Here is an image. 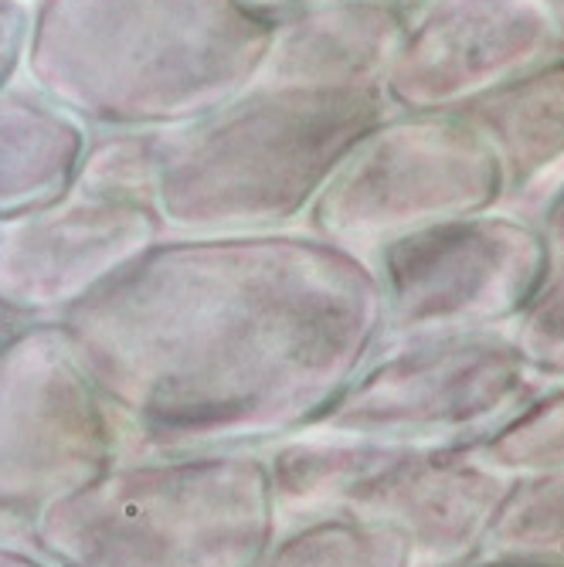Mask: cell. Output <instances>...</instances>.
I'll list each match as a JSON object with an SVG mask.
<instances>
[{"mask_svg":"<svg viewBox=\"0 0 564 567\" xmlns=\"http://www.w3.org/2000/svg\"><path fill=\"white\" fill-rule=\"evenodd\" d=\"M120 458L263 449L310 429L384 343L368 255L310 228L161 235L55 317Z\"/></svg>","mask_w":564,"mask_h":567,"instance_id":"cell-1","label":"cell"},{"mask_svg":"<svg viewBox=\"0 0 564 567\" xmlns=\"http://www.w3.org/2000/svg\"><path fill=\"white\" fill-rule=\"evenodd\" d=\"M273 31L252 0H31L21 79L89 130H171L259 79Z\"/></svg>","mask_w":564,"mask_h":567,"instance_id":"cell-2","label":"cell"},{"mask_svg":"<svg viewBox=\"0 0 564 567\" xmlns=\"http://www.w3.org/2000/svg\"><path fill=\"white\" fill-rule=\"evenodd\" d=\"M388 113L384 89L259 75L218 110L150 133L153 208L174 235L296 228Z\"/></svg>","mask_w":564,"mask_h":567,"instance_id":"cell-3","label":"cell"},{"mask_svg":"<svg viewBox=\"0 0 564 567\" xmlns=\"http://www.w3.org/2000/svg\"><path fill=\"white\" fill-rule=\"evenodd\" d=\"M273 537L263 449L116 458L34 520V544L62 567H252Z\"/></svg>","mask_w":564,"mask_h":567,"instance_id":"cell-4","label":"cell"},{"mask_svg":"<svg viewBox=\"0 0 564 567\" xmlns=\"http://www.w3.org/2000/svg\"><path fill=\"white\" fill-rule=\"evenodd\" d=\"M276 527L343 513L398 530L419 567H459L480 540L510 476L476 449L384 445L299 432L263 449Z\"/></svg>","mask_w":564,"mask_h":567,"instance_id":"cell-5","label":"cell"},{"mask_svg":"<svg viewBox=\"0 0 564 567\" xmlns=\"http://www.w3.org/2000/svg\"><path fill=\"white\" fill-rule=\"evenodd\" d=\"M544 384L510 330L401 337L384 340L306 432L476 449Z\"/></svg>","mask_w":564,"mask_h":567,"instance_id":"cell-6","label":"cell"},{"mask_svg":"<svg viewBox=\"0 0 564 567\" xmlns=\"http://www.w3.org/2000/svg\"><path fill=\"white\" fill-rule=\"evenodd\" d=\"M496 153L459 113H388L324 184L302 228L361 255L378 245L503 208Z\"/></svg>","mask_w":564,"mask_h":567,"instance_id":"cell-7","label":"cell"},{"mask_svg":"<svg viewBox=\"0 0 564 567\" xmlns=\"http://www.w3.org/2000/svg\"><path fill=\"white\" fill-rule=\"evenodd\" d=\"M384 340L510 330L554 272L551 248L510 208L452 218L378 245Z\"/></svg>","mask_w":564,"mask_h":567,"instance_id":"cell-8","label":"cell"},{"mask_svg":"<svg viewBox=\"0 0 564 567\" xmlns=\"http://www.w3.org/2000/svg\"><path fill=\"white\" fill-rule=\"evenodd\" d=\"M123 455L120 429L55 320L0 333V503L38 513Z\"/></svg>","mask_w":564,"mask_h":567,"instance_id":"cell-9","label":"cell"},{"mask_svg":"<svg viewBox=\"0 0 564 567\" xmlns=\"http://www.w3.org/2000/svg\"><path fill=\"white\" fill-rule=\"evenodd\" d=\"M561 51L544 0H422L384 75L391 113H459Z\"/></svg>","mask_w":564,"mask_h":567,"instance_id":"cell-10","label":"cell"},{"mask_svg":"<svg viewBox=\"0 0 564 567\" xmlns=\"http://www.w3.org/2000/svg\"><path fill=\"white\" fill-rule=\"evenodd\" d=\"M161 235L150 200L72 187L41 212L0 221V317L55 320Z\"/></svg>","mask_w":564,"mask_h":567,"instance_id":"cell-11","label":"cell"},{"mask_svg":"<svg viewBox=\"0 0 564 567\" xmlns=\"http://www.w3.org/2000/svg\"><path fill=\"white\" fill-rule=\"evenodd\" d=\"M412 11L404 0H314L283 11L263 79L384 89Z\"/></svg>","mask_w":564,"mask_h":567,"instance_id":"cell-12","label":"cell"},{"mask_svg":"<svg viewBox=\"0 0 564 567\" xmlns=\"http://www.w3.org/2000/svg\"><path fill=\"white\" fill-rule=\"evenodd\" d=\"M496 153L506 204L544 194L564 174V48L459 110Z\"/></svg>","mask_w":564,"mask_h":567,"instance_id":"cell-13","label":"cell"},{"mask_svg":"<svg viewBox=\"0 0 564 567\" xmlns=\"http://www.w3.org/2000/svg\"><path fill=\"white\" fill-rule=\"evenodd\" d=\"M89 133L24 79L0 92V221L62 200L79 181Z\"/></svg>","mask_w":564,"mask_h":567,"instance_id":"cell-14","label":"cell"},{"mask_svg":"<svg viewBox=\"0 0 564 567\" xmlns=\"http://www.w3.org/2000/svg\"><path fill=\"white\" fill-rule=\"evenodd\" d=\"M252 567H419L416 550L398 530L327 513L276 527V537Z\"/></svg>","mask_w":564,"mask_h":567,"instance_id":"cell-15","label":"cell"},{"mask_svg":"<svg viewBox=\"0 0 564 567\" xmlns=\"http://www.w3.org/2000/svg\"><path fill=\"white\" fill-rule=\"evenodd\" d=\"M476 557L564 567V473L510 476Z\"/></svg>","mask_w":564,"mask_h":567,"instance_id":"cell-16","label":"cell"},{"mask_svg":"<svg viewBox=\"0 0 564 567\" xmlns=\"http://www.w3.org/2000/svg\"><path fill=\"white\" fill-rule=\"evenodd\" d=\"M476 452L506 476L564 473V381H547L537 398L476 445Z\"/></svg>","mask_w":564,"mask_h":567,"instance_id":"cell-17","label":"cell"},{"mask_svg":"<svg viewBox=\"0 0 564 567\" xmlns=\"http://www.w3.org/2000/svg\"><path fill=\"white\" fill-rule=\"evenodd\" d=\"M510 337L544 381H564V266H554L527 313L510 327Z\"/></svg>","mask_w":564,"mask_h":567,"instance_id":"cell-18","label":"cell"},{"mask_svg":"<svg viewBox=\"0 0 564 567\" xmlns=\"http://www.w3.org/2000/svg\"><path fill=\"white\" fill-rule=\"evenodd\" d=\"M31 34V0H0V92L24 72Z\"/></svg>","mask_w":564,"mask_h":567,"instance_id":"cell-19","label":"cell"},{"mask_svg":"<svg viewBox=\"0 0 564 567\" xmlns=\"http://www.w3.org/2000/svg\"><path fill=\"white\" fill-rule=\"evenodd\" d=\"M534 225L541 228V235L551 248L554 266H564V174L551 184V190H544Z\"/></svg>","mask_w":564,"mask_h":567,"instance_id":"cell-20","label":"cell"},{"mask_svg":"<svg viewBox=\"0 0 564 567\" xmlns=\"http://www.w3.org/2000/svg\"><path fill=\"white\" fill-rule=\"evenodd\" d=\"M0 567H62L34 544H11L0 540Z\"/></svg>","mask_w":564,"mask_h":567,"instance_id":"cell-21","label":"cell"},{"mask_svg":"<svg viewBox=\"0 0 564 567\" xmlns=\"http://www.w3.org/2000/svg\"><path fill=\"white\" fill-rule=\"evenodd\" d=\"M255 8H263V11H269V14H283V11H293V8H302V4H314V0H252ZM404 4H412V8H419L422 0H404Z\"/></svg>","mask_w":564,"mask_h":567,"instance_id":"cell-22","label":"cell"},{"mask_svg":"<svg viewBox=\"0 0 564 567\" xmlns=\"http://www.w3.org/2000/svg\"><path fill=\"white\" fill-rule=\"evenodd\" d=\"M544 8H547V18L557 31V41L564 48V0H544Z\"/></svg>","mask_w":564,"mask_h":567,"instance_id":"cell-23","label":"cell"},{"mask_svg":"<svg viewBox=\"0 0 564 567\" xmlns=\"http://www.w3.org/2000/svg\"><path fill=\"white\" fill-rule=\"evenodd\" d=\"M459 567H551V564H514V560H483V557H473Z\"/></svg>","mask_w":564,"mask_h":567,"instance_id":"cell-24","label":"cell"},{"mask_svg":"<svg viewBox=\"0 0 564 567\" xmlns=\"http://www.w3.org/2000/svg\"><path fill=\"white\" fill-rule=\"evenodd\" d=\"M11 323H18V320H8V317H0V333H4V330H8Z\"/></svg>","mask_w":564,"mask_h":567,"instance_id":"cell-25","label":"cell"}]
</instances>
